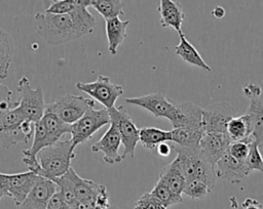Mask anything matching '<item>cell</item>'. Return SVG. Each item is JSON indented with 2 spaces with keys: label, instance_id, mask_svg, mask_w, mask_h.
Instances as JSON below:
<instances>
[{
  "label": "cell",
  "instance_id": "obj_1",
  "mask_svg": "<svg viewBox=\"0 0 263 209\" xmlns=\"http://www.w3.org/2000/svg\"><path fill=\"white\" fill-rule=\"evenodd\" d=\"M36 33L48 44L59 45L81 37L69 13L38 12L34 16Z\"/></svg>",
  "mask_w": 263,
  "mask_h": 209
},
{
  "label": "cell",
  "instance_id": "obj_2",
  "mask_svg": "<svg viewBox=\"0 0 263 209\" xmlns=\"http://www.w3.org/2000/svg\"><path fill=\"white\" fill-rule=\"evenodd\" d=\"M36 158L40 165L39 176L54 180L69 170L75 153L71 140L65 139L42 149Z\"/></svg>",
  "mask_w": 263,
  "mask_h": 209
},
{
  "label": "cell",
  "instance_id": "obj_3",
  "mask_svg": "<svg viewBox=\"0 0 263 209\" xmlns=\"http://www.w3.org/2000/svg\"><path fill=\"white\" fill-rule=\"evenodd\" d=\"M171 147L177 153V157L174 160L178 164L185 179L201 180L213 190L217 179L215 167L202 157L199 149L184 148L175 143Z\"/></svg>",
  "mask_w": 263,
  "mask_h": 209
},
{
  "label": "cell",
  "instance_id": "obj_4",
  "mask_svg": "<svg viewBox=\"0 0 263 209\" xmlns=\"http://www.w3.org/2000/svg\"><path fill=\"white\" fill-rule=\"evenodd\" d=\"M107 124H110V116L106 108L100 110L88 109L81 118L71 124L70 140L72 148L75 149L78 144L91 138L99 129Z\"/></svg>",
  "mask_w": 263,
  "mask_h": 209
},
{
  "label": "cell",
  "instance_id": "obj_5",
  "mask_svg": "<svg viewBox=\"0 0 263 209\" xmlns=\"http://www.w3.org/2000/svg\"><path fill=\"white\" fill-rule=\"evenodd\" d=\"M95 104L96 102L93 99L81 95L66 94L54 101L47 103L45 110L52 112L65 123L71 125L81 118L88 109L95 108Z\"/></svg>",
  "mask_w": 263,
  "mask_h": 209
},
{
  "label": "cell",
  "instance_id": "obj_6",
  "mask_svg": "<svg viewBox=\"0 0 263 209\" xmlns=\"http://www.w3.org/2000/svg\"><path fill=\"white\" fill-rule=\"evenodd\" d=\"M16 90L20 94L17 100L18 109L28 120L32 122L39 121L43 116L46 106L42 88L40 86L33 88L30 80L24 76L18 80Z\"/></svg>",
  "mask_w": 263,
  "mask_h": 209
},
{
  "label": "cell",
  "instance_id": "obj_7",
  "mask_svg": "<svg viewBox=\"0 0 263 209\" xmlns=\"http://www.w3.org/2000/svg\"><path fill=\"white\" fill-rule=\"evenodd\" d=\"M110 122H114L120 134L121 143L123 144V153L121 155L122 159L126 156L134 157L136 147L139 142V128L136 126L130 115L123 106L112 107L107 109Z\"/></svg>",
  "mask_w": 263,
  "mask_h": 209
},
{
  "label": "cell",
  "instance_id": "obj_8",
  "mask_svg": "<svg viewBox=\"0 0 263 209\" xmlns=\"http://www.w3.org/2000/svg\"><path fill=\"white\" fill-rule=\"evenodd\" d=\"M75 87L90 95L93 100L99 101L106 109L114 107L118 97L123 94V87L121 85L112 83L109 77L103 75H100L93 82L78 81Z\"/></svg>",
  "mask_w": 263,
  "mask_h": 209
},
{
  "label": "cell",
  "instance_id": "obj_9",
  "mask_svg": "<svg viewBox=\"0 0 263 209\" xmlns=\"http://www.w3.org/2000/svg\"><path fill=\"white\" fill-rule=\"evenodd\" d=\"M126 103L140 107L156 118H165L171 121L172 125L178 118V108L174 101L168 100L161 92H153L138 97L125 99Z\"/></svg>",
  "mask_w": 263,
  "mask_h": 209
},
{
  "label": "cell",
  "instance_id": "obj_10",
  "mask_svg": "<svg viewBox=\"0 0 263 209\" xmlns=\"http://www.w3.org/2000/svg\"><path fill=\"white\" fill-rule=\"evenodd\" d=\"M237 115L233 106L226 101L212 103L202 109L204 132H226L228 122Z\"/></svg>",
  "mask_w": 263,
  "mask_h": 209
},
{
  "label": "cell",
  "instance_id": "obj_11",
  "mask_svg": "<svg viewBox=\"0 0 263 209\" xmlns=\"http://www.w3.org/2000/svg\"><path fill=\"white\" fill-rule=\"evenodd\" d=\"M230 142L226 132H204L198 149L202 157L215 167L218 160L228 151Z\"/></svg>",
  "mask_w": 263,
  "mask_h": 209
},
{
  "label": "cell",
  "instance_id": "obj_12",
  "mask_svg": "<svg viewBox=\"0 0 263 209\" xmlns=\"http://www.w3.org/2000/svg\"><path fill=\"white\" fill-rule=\"evenodd\" d=\"M121 138L117 126L114 122H110V126L104 135L91 145L93 153H103V160L107 164H116L123 159L119 154Z\"/></svg>",
  "mask_w": 263,
  "mask_h": 209
},
{
  "label": "cell",
  "instance_id": "obj_13",
  "mask_svg": "<svg viewBox=\"0 0 263 209\" xmlns=\"http://www.w3.org/2000/svg\"><path fill=\"white\" fill-rule=\"evenodd\" d=\"M57 191L58 185L53 180L39 176L20 207L22 209H46Z\"/></svg>",
  "mask_w": 263,
  "mask_h": 209
},
{
  "label": "cell",
  "instance_id": "obj_14",
  "mask_svg": "<svg viewBox=\"0 0 263 209\" xmlns=\"http://www.w3.org/2000/svg\"><path fill=\"white\" fill-rule=\"evenodd\" d=\"M34 123L30 120L22 124H5L0 121V145L9 149L22 142L28 143L34 134Z\"/></svg>",
  "mask_w": 263,
  "mask_h": 209
},
{
  "label": "cell",
  "instance_id": "obj_15",
  "mask_svg": "<svg viewBox=\"0 0 263 209\" xmlns=\"http://www.w3.org/2000/svg\"><path fill=\"white\" fill-rule=\"evenodd\" d=\"M215 172L217 177L232 183H239L250 174L246 161L233 158L228 152L215 164Z\"/></svg>",
  "mask_w": 263,
  "mask_h": 209
},
{
  "label": "cell",
  "instance_id": "obj_16",
  "mask_svg": "<svg viewBox=\"0 0 263 209\" xmlns=\"http://www.w3.org/2000/svg\"><path fill=\"white\" fill-rule=\"evenodd\" d=\"M38 177L39 175L30 170L8 174V193L15 206H21L36 183Z\"/></svg>",
  "mask_w": 263,
  "mask_h": 209
},
{
  "label": "cell",
  "instance_id": "obj_17",
  "mask_svg": "<svg viewBox=\"0 0 263 209\" xmlns=\"http://www.w3.org/2000/svg\"><path fill=\"white\" fill-rule=\"evenodd\" d=\"M67 173L72 180L77 201L80 203L90 205L95 209L97 197L105 185L80 177L72 167L69 168Z\"/></svg>",
  "mask_w": 263,
  "mask_h": 209
},
{
  "label": "cell",
  "instance_id": "obj_18",
  "mask_svg": "<svg viewBox=\"0 0 263 209\" xmlns=\"http://www.w3.org/2000/svg\"><path fill=\"white\" fill-rule=\"evenodd\" d=\"M158 12L160 15V25L163 28H172L178 33L181 32L185 12L182 5L174 0H159Z\"/></svg>",
  "mask_w": 263,
  "mask_h": 209
},
{
  "label": "cell",
  "instance_id": "obj_19",
  "mask_svg": "<svg viewBox=\"0 0 263 209\" xmlns=\"http://www.w3.org/2000/svg\"><path fill=\"white\" fill-rule=\"evenodd\" d=\"M175 102V101H174ZM178 108V118L173 124L174 128L177 127H203L202 126V108L190 102H175Z\"/></svg>",
  "mask_w": 263,
  "mask_h": 209
},
{
  "label": "cell",
  "instance_id": "obj_20",
  "mask_svg": "<svg viewBox=\"0 0 263 209\" xmlns=\"http://www.w3.org/2000/svg\"><path fill=\"white\" fill-rule=\"evenodd\" d=\"M129 20H122L119 16L105 19L106 36L108 40V50L112 55L117 53V48L126 38V29Z\"/></svg>",
  "mask_w": 263,
  "mask_h": 209
},
{
  "label": "cell",
  "instance_id": "obj_21",
  "mask_svg": "<svg viewBox=\"0 0 263 209\" xmlns=\"http://www.w3.org/2000/svg\"><path fill=\"white\" fill-rule=\"evenodd\" d=\"M179 38L180 42L179 44L175 47L176 54L182 57V59L189 65L195 66L197 68H200L202 70H205L208 72H211L212 69L211 67L203 60L197 49L186 39L185 35L183 32H179Z\"/></svg>",
  "mask_w": 263,
  "mask_h": 209
},
{
  "label": "cell",
  "instance_id": "obj_22",
  "mask_svg": "<svg viewBox=\"0 0 263 209\" xmlns=\"http://www.w3.org/2000/svg\"><path fill=\"white\" fill-rule=\"evenodd\" d=\"M172 141L184 148L198 149L200 139L204 133L203 127H177L171 130Z\"/></svg>",
  "mask_w": 263,
  "mask_h": 209
},
{
  "label": "cell",
  "instance_id": "obj_23",
  "mask_svg": "<svg viewBox=\"0 0 263 209\" xmlns=\"http://www.w3.org/2000/svg\"><path fill=\"white\" fill-rule=\"evenodd\" d=\"M246 113L252 123V138L259 147H263V98L259 96L251 99Z\"/></svg>",
  "mask_w": 263,
  "mask_h": 209
},
{
  "label": "cell",
  "instance_id": "obj_24",
  "mask_svg": "<svg viewBox=\"0 0 263 209\" xmlns=\"http://www.w3.org/2000/svg\"><path fill=\"white\" fill-rule=\"evenodd\" d=\"M226 133L231 141L250 138L252 134V123L250 116L246 113L241 116L233 117L227 124Z\"/></svg>",
  "mask_w": 263,
  "mask_h": 209
},
{
  "label": "cell",
  "instance_id": "obj_25",
  "mask_svg": "<svg viewBox=\"0 0 263 209\" xmlns=\"http://www.w3.org/2000/svg\"><path fill=\"white\" fill-rule=\"evenodd\" d=\"M159 178H161L175 194L182 196L186 179L175 160L164 166L160 171Z\"/></svg>",
  "mask_w": 263,
  "mask_h": 209
},
{
  "label": "cell",
  "instance_id": "obj_26",
  "mask_svg": "<svg viewBox=\"0 0 263 209\" xmlns=\"http://www.w3.org/2000/svg\"><path fill=\"white\" fill-rule=\"evenodd\" d=\"M164 141H172V132L156 127H143L139 130V142L149 150H154Z\"/></svg>",
  "mask_w": 263,
  "mask_h": 209
},
{
  "label": "cell",
  "instance_id": "obj_27",
  "mask_svg": "<svg viewBox=\"0 0 263 209\" xmlns=\"http://www.w3.org/2000/svg\"><path fill=\"white\" fill-rule=\"evenodd\" d=\"M14 52L11 36L0 28V79H6Z\"/></svg>",
  "mask_w": 263,
  "mask_h": 209
},
{
  "label": "cell",
  "instance_id": "obj_28",
  "mask_svg": "<svg viewBox=\"0 0 263 209\" xmlns=\"http://www.w3.org/2000/svg\"><path fill=\"white\" fill-rule=\"evenodd\" d=\"M41 121L43 122L47 133L52 137L54 141H59L63 135L70 133L71 125L65 123L50 111H44L43 116L41 117Z\"/></svg>",
  "mask_w": 263,
  "mask_h": 209
},
{
  "label": "cell",
  "instance_id": "obj_29",
  "mask_svg": "<svg viewBox=\"0 0 263 209\" xmlns=\"http://www.w3.org/2000/svg\"><path fill=\"white\" fill-rule=\"evenodd\" d=\"M150 194L159 202H161L166 208L179 204L183 201L182 196L175 194L161 178H158Z\"/></svg>",
  "mask_w": 263,
  "mask_h": 209
},
{
  "label": "cell",
  "instance_id": "obj_30",
  "mask_svg": "<svg viewBox=\"0 0 263 209\" xmlns=\"http://www.w3.org/2000/svg\"><path fill=\"white\" fill-rule=\"evenodd\" d=\"M92 6L105 19L123 14V0H90Z\"/></svg>",
  "mask_w": 263,
  "mask_h": 209
},
{
  "label": "cell",
  "instance_id": "obj_31",
  "mask_svg": "<svg viewBox=\"0 0 263 209\" xmlns=\"http://www.w3.org/2000/svg\"><path fill=\"white\" fill-rule=\"evenodd\" d=\"M212 192V189L201 180L191 179L186 180L183 194L193 200H200L206 197Z\"/></svg>",
  "mask_w": 263,
  "mask_h": 209
},
{
  "label": "cell",
  "instance_id": "obj_32",
  "mask_svg": "<svg viewBox=\"0 0 263 209\" xmlns=\"http://www.w3.org/2000/svg\"><path fill=\"white\" fill-rule=\"evenodd\" d=\"M245 161L250 172L254 170L263 172V157L259 151V145L256 141L252 140L250 142L249 153Z\"/></svg>",
  "mask_w": 263,
  "mask_h": 209
},
{
  "label": "cell",
  "instance_id": "obj_33",
  "mask_svg": "<svg viewBox=\"0 0 263 209\" xmlns=\"http://www.w3.org/2000/svg\"><path fill=\"white\" fill-rule=\"evenodd\" d=\"M254 140L252 136L248 139L238 140V141H231L228 148V153L237 160H246L247 155L249 153V147L250 142Z\"/></svg>",
  "mask_w": 263,
  "mask_h": 209
},
{
  "label": "cell",
  "instance_id": "obj_34",
  "mask_svg": "<svg viewBox=\"0 0 263 209\" xmlns=\"http://www.w3.org/2000/svg\"><path fill=\"white\" fill-rule=\"evenodd\" d=\"M134 209H166V207L150 193H145L137 200Z\"/></svg>",
  "mask_w": 263,
  "mask_h": 209
},
{
  "label": "cell",
  "instance_id": "obj_35",
  "mask_svg": "<svg viewBox=\"0 0 263 209\" xmlns=\"http://www.w3.org/2000/svg\"><path fill=\"white\" fill-rule=\"evenodd\" d=\"M18 106V101L12 100V92L11 90L0 83V111L5 113L15 107Z\"/></svg>",
  "mask_w": 263,
  "mask_h": 209
},
{
  "label": "cell",
  "instance_id": "obj_36",
  "mask_svg": "<svg viewBox=\"0 0 263 209\" xmlns=\"http://www.w3.org/2000/svg\"><path fill=\"white\" fill-rule=\"evenodd\" d=\"M73 8V4L70 0H51L50 4L46 8L45 12L64 14L69 13Z\"/></svg>",
  "mask_w": 263,
  "mask_h": 209
},
{
  "label": "cell",
  "instance_id": "obj_37",
  "mask_svg": "<svg viewBox=\"0 0 263 209\" xmlns=\"http://www.w3.org/2000/svg\"><path fill=\"white\" fill-rule=\"evenodd\" d=\"M46 209H73V208L63 200V198L58 190L54 193V195L51 197V199L49 200V203H48Z\"/></svg>",
  "mask_w": 263,
  "mask_h": 209
},
{
  "label": "cell",
  "instance_id": "obj_38",
  "mask_svg": "<svg viewBox=\"0 0 263 209\" xmlns=\"http://www.w3.org/2000/svg\"><path fill=\"white\" fill-rule=\"evenodd\" d=\"M243 94L246 95V97L253 99L256 97H259L261 95V87L259 85H257L256 83H247L243 88H242Z\"/></svg>",
  "mask_w": 263,
  "mask_h": 209
},
{
  "label": "cell",
  "instance_id": "obj_39",
  "mask_svg": "<svg viewBox=\"0 0 263 209\" xmlns=\"http://www.w3.org/2000/svg\"><path fill=\"white\" fill-rule=\"evenodd\" d=\"M3 197H9V193H8V174L0 172V201Z\"/></svg>",
  "mask_w": 263,
  "mask_h": 209
},
{
  "label": "cell",
  "instance_id": "obj_40",
  "mask_svg": "<svg viewBox=\"0 0 263 209\" xmlns=\"http://www.w3.org/2000/svg\"><path fill=\"white\" fill-rule=\"evenodd\" d=\"M242 209H263V205L254 198H247L242 203Z\"/></svg>",
  "mask_w": 263,
  "mask_h": 209
},
{
  "label": "cell",
  "instance_id": "obj_41",
  "mask_svg": "<svg viewBox=\"0 0 263 209\" xmlns=\"http://www.w3.org/2000/svg\"><path fill=\"white\" fill-rule=\"evenodd\" d=\"M171 149H172V147H171L168 143H166V141L161 142V143H159V144L156 147L157 154H158L159 156H161V157H166V156H168L170 153H171Z\"/></svg>",
  "mask_w": 263,
  "mask_h": 209
},
{
  "label": "cell",
  "instance_id": "obj_42",
  "mask_svg": "<svg viewBox=\"0 0 263 209\" xmlns=\"http://www.w3.org/2000/svg\"><path fill=\"white\" fill-rule=\"evenodd\" d=\"M213 15L218 17V18H222L225 15V10L222 6H216L213 9Z\"/></svg>",
  "mask_w": 263,
  "mask_h": 209
},
{
  "label": "cell",
  "instance_id": "obj_43",
  "mask_svg": "<svg viewBox=\"0 0 263 209\" xmlns=\"http://www.w3.org/2000/svg\"><path fill=\"white\" fill-rule=\"evenodd\" d=\"M42 2H43V5L47 8L48 7V5L50 4V2H51V0H42Z\"/></svg>",
  "mask_w": 263,
  "mask_h": 209
},
{
  "label": "cell",
  "instance_id": "obj_44",
  "mask_svg": "<svg viewBox=\"0 0 263 209\" xmlns=\"http://www.w3.org/2000/svg\"><path fill=\"white\" fill-rule=\"evenodd\" d=\"M109 209H118L117 207H115V206H110V208Z\"/></svg>",
  "mask_w": 263,
  "mask_h": 209
},
{
  "label": "cell",
  "instance_id": "obj_45",
  "mask_svg": "<svg viewBox=\"0 0 263 209\" xmlns=\"http://www.w3.org/2000/svg\"><path fill=\"white\" fill-rule=\"evenodd\" d=\"M2 114H4V113H2V112H1V111H0V117H1V116H2Z\"/></svg>",
  "mask_w": 263,
  "mask_h": 209
},
{
  "label": "cell",
  "instance_id": "obj_46",
  "mask_svg": "<svg viewBox=\"0 0 263 209\" xmlns=\"http://www.w3.org/2000/svg\"><path fill=\"white\" fill-rule=\"evenodd\" d=\"M86 1H88V2H89V3H90V0H86Z\"/></svg>",
  "mask_w": 263,
  "mask_h": 209
}]
</instances>
